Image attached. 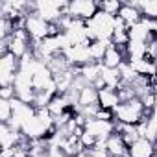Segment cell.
I'll list each match as a JSON object with an SVG mask.
<instances>
[{"label":"cell","mask_w":157,"mask_h":157,"mask_svg":"<svg viewBox=\"0 0 157 157\" xmlns=\"http://www.w3.org/2000/svg\"><path fill=\"white\" fill-rule=\"evenodd\" d=\"M65 59L68 61L70 67L74 68H82L89 63H93V56H91V48L89 44H76V46H70L63 52Z\"/></svg>","instance_id":"ba28073f"},{"label":"cell","mask_w":157,"mask_h":157,"mask_svg":"<svg viewBox=\"0 0 157 157\" xmlns=\"http://www.w3.org/2000/svg\"><path fill=\"white\" fill-rule=\"evenodd\" d=\"M13 98H17L13 85H10V87H0V100H13Z\"/></svg>","instance_id":"4316f807"},{"label":"cell","mask_w":157,"mask_h":157,"mask_svg":"<svg viewBox=\"0 0 157 157\" xmlns=\"http://www.w3.org/2000/svg\"><path fill=\"white\" fill-rule=\"evenodd\" d=\"M91 105H98V89L93 85H85L80 91L76 109H83V107H91Z\"/></svg>","instance_id":"9a60e30c"},{"label":"cell","mask_w":157,"mask_h":157,"mask_svg":"<svg viewBox=\"0 0 157 157\" xmlns=\"http://www.w3.org/2000/svg\"><path fill=\"white\" fill-rule=\"evenodd\" d=\"M118 104H120V96H118V91H117V89L104 87V89L98 91V105H100L102 109L113 111Z\"/></svg>","instance_id":"5bb4252c"},{"label":"cell","mask_w":157,"mask_h":157,"mask_svg":"<svg viewBox=\"0 0 157 157\" xmlns=\"http://www.w3.org/2000/svg\"><path fill=\"white\" fill-rule=\"evenodd\" d=\"M107 151L111 157H128V144L122 140V137L118 133H113L107 140H105Z\"/></svg>","instance_id":"2e32d148"},{"label":"cell","mask_w":157,"mask_h":157,"mask_svg":"<svg viewBox=\"0 0 157 157\" xmlns=\"http://www.w3.org/2000/svg\"><path fill=\"white\" fill-rule=\"evenodd\" d=\"M148 56V44L146 43H135L129 41L126 46V59H144Z\"/></svg>","instance_id":"d6986e66"},{"label":"cell","mask_w":157,"mask_h":157,"mask_svg":"<svg viewBox=\"0 0 157 157\" xmlns=\"http://www.w3.org/2000/svg\"><path fill=\"white\" fill-rule=\"evenodd\" d=\"M115 19L113 15H107L104 11H98L93 19H89L87 24V33L91 43L93 41H111L115 33Z\"/></svg>","instance_id":"3957f363"},{"label":"cell","mask_w":157,"mask_h":157,"mask_svg":"<svg viewBox=\"0 0 157 157\" xmlns=\"http://www.w3.org/2000/svg\"><path fill=\"white\" fill-rule=\"evenodd\" d=\"M32 13H35L48 24H57L65 15H68V2H63V0H39V2H32Z\"/></svg>","instance_id":"7a4b0ae2"},{"label":"cell","mask_w":157,"mask_h":157,"mask_svg":"<svg viewBox=\"0 0 157 157\" xmlns=\"http://www.w3.org/2000/svg\"><path fill=\"white\" fill-rule=\"evenodd\" d=\"M100 74H102V63H96V61H93V63H89V65L80 68V76L85 80L87 85H93L100 78Z\"/></svg>","instance_id":"ac0fdd59"},{"label":"cell","mask_w":157,"mask_h":157,"mask_svg":"<svg viewBox=\"0 0 157 157\" xmlns=\"http://www.w3.org/2000/svg\"><path fill=\"white\" fill-rule=\"evenodd\" d=\"M140 13H142V19H148V21H157V0H148V2H133Z\"/></svg>","instance_id":"7402d4cb"},{"label":"cell","mask_w":157,"mask_h":157,"mask_svg":"<svg viewBox=\"0 0 157 157\" xmlns=\"http://www.w3.org/2000/svg\"><path fill=\"white\" fill-rule=\"evenodd\" d=\"M118 72H120V80H122L124 85H133V83L137 82V78H139V74L133 70V67L129 65L128 59L118 67Z\"/></svg>","instance_id":"603a6c76"},{"label":"cell","mask_w":157,"mask_h":157,"mask_svg":"<svg viewBox=\"0 0 157 157\" xmlns=\"http://www.w3.org/2000/svg\"><path fill=\"white\" fill-rule=\"evenodd\" d=\"M128 157H155V144L148 139H139L128 148Z\"/></svg>","instance_id":"8fae6325"},{"label":"cell","mask_w":157,"mask_h":157,"mask_svg":"<svg viewBox=\"0 0 157 157\" xmlns=\"http://www.w3.org/2000/svg\"><path fill=\"white\" fill-rule=\"evenodd\" d=\"M124 61H126V48H118V46L111 44L102 59V65L107 68H118Z\"/></svg>","instance_id":"4fadbf2b"},{"label":"cell","mask_w":157,"mask_h":157,"mask_svg":"<svg viewBox=\"0 0 157 157\" xmlns=\"http://www.w3.org/2000/svg\"><path fill=\"white\" fill-rule=\"evenodd\" d=\"M117 17H120V19L124 21V24L128 26V30H129L133 24H137V22L142 21V13H140V10H139L133 2H124V4H122V10L118 11Z\"/></svg>","instance_id":"7c38bea8"},{"label":"cell","mask_w":157,"mask_h":157,"mask_svg":"<svg viewBox=\"0 0 157 157\" xmlns=\"http://www.w3.org/2000/svg\"><path fill=\"white\" fill-rule=\"evenodd\" d=\"M94 118H100V120H115V115H113V111H107V109H102L100 107V111L96 113Z\"/></svg>","instance_id":"83f0119b"},{"label":"cell","mask_w":157,"mask_h":157,"mask_svg":"<svg viewBox=\"0 0 157 157\" xmlns=\"http://www.w3.org/2000/svg\"><path fill=\"white\" fill-rule=\"evenodd\" d=\"M91 157H111L109 151H107V146H105V140H98L96 146H93L91 150H87Z\"/></svg>","instance_id":"484cf974"},{"label":"cell","mask_w":157,"mask_h":157,"mask_svg":"<svg viewBox=\"0 0 157 157\" xmlns=\"http://www.w3.org/2000/svg\"><path fill=\"white\" fill-rule=\"evenodd\" d=\"M21 68V59L11 52H4L0 56V87H10L15 83V78Z\"/></svg>","instance_id":"277c9868"},{"label":"cell","mask_w":157,"mask_h":157,"mask_svg":"<svg viewBox=\"0 0 157 157\" xmlns=\"http://www.w3.org/2000/svg\"><path fill=\"white\" fill-rule=\"evenodd\" d=\"M100 78H102L104 85H105V87H109V89H118V87L122 85V80H120V72H118V68H107V67H104V65H102V74H100Z\"/></svg>","instance_id":"e0dca14e"},{"label":"cell","mask_w":157,"mask_h":157,"mask_svg":"<svg viewBox=\"0 0 157 157\" xmlns=\"http://www.w3.org/2000/svg\"><path fill=\"white\" fill-rule=\"evenodd\" d=\"M24 30L28 32V35H30V39L33 43L44 41L46 37H50V24L46 21H43L41 17H37L35 13H28L26 15Z\"/></svg>","instance_id":"5b68a950"},{"label":"cell","mask_w":157,"mask_h":157,"mask_svg":"<svg viewBox=\"0 0 157 157\" xmlns=\"http://www.w3.org/2000/svg\"><path fill=\"white\" fill-rule=\"evenodd\" d=\"M117 133L122 137V140L128 144V148H129L135 140L140 139L139 133H137V126H129V124H120V122H117Z\"/></svg>","instance_id":"ffe728a7"},{"label":"cell","mask_w":157,"mask_h":157,"mask_svg":"<svg viewBox=\"0 0 157 157\" xmlns=\"http://www.w3.org/2000/svg\"><path fill=\"white\" fill-rule=\"evenodd\" d=\"M115 120L120 124H129V126H137L142 120H146L150 115L144 109L140 98H131L128 102H120L115 109H113Z\"/></svg>","instance_id":"6da1fadb"},{"label":"cell","mask_w":157,"mask_h":157,"mask_svg":"<svg viewBox=\"0 0 157 157\" xmlns=\"http://www.w3.org/2000/svg\"><path fill=\"white\" fill-rule=\"evenodd\" d=\"M153 144H155V157H157V140H155Z\"/></svg>","instance_id":"4dcf8cb0"},{"label":"cell","mask_w":157,"mask_h":157,"mask_svg":"<svg viewBox=\"0 0 157 157\" xmlns=\"http://www.w3.org/2000/svg\"><path fill=\"white\" fill-rule=\"evenodd\" d=\"M146 139L155 142L157 140V117L155 115H150L146 120Z\"/></svg>","instance_id":"d4e9b609"},{"label":"cell","mask_w":157,"mask_h":157,"mask_svg":"<svg viewBox=\"0 0 157 157\" xmlns=\"http://www.w3.org/2000/svg\"><path fill=\"white\" fill-rule=\"evenodd\" d=\"M24 140H26V137L22 135V131H17V129L10 128L8 124H0V144H2V150L17 148Z\"/></svg>","instance_id":"30bf717a"},{"label":"cell","mask_w":157,"mask_h":157,"mask_svg":"<svg viewBox=\"0 0 157 157\" xmlns=\"http://www.w3.org/2000/svg\"><path fill=\"white\" fill-rule=\"evenodd\" d=\"M122 4L124 2H120V0H104V2H98L100 11H104L107 15H113V17L118 15V11L122 10Z\"/></svg>","instance_id":"cb8c5ba5"},{"label":"cell","mask_w":157,"mask_h":157,"mask_svg":"<svg viewBox=\"0 0 157 157\" xmlns=\"http://www.w3.org/2000/svg\"><path fill=\"white\" fill-rule=\"evenodd\" d=\"M100 11V6L94 0H72L68 2V15L80 21H89Z\"/></svg>","instance_id":"8992f818"},{"label":"cell","mask_w":157,"mask_h":157,"mask_svg":"<svg viewBox=\"0 0 157 157\" xmlns=\"http://www.w3.org/2000/svg\"><path fill=\"white\" fill-rule=\"evenodd\" d=\"M151 115L157 117V94H155V104H153V109H151Z\"/></svg>","instance_id":"f1b7e54d"},{"label":"cell","mask_w":157,"mask_h":157,"mask_svg":"<svg viewBox=\"0 0 157 157\" xmlns=\"http://www.w3.org/2000/svg\"><path fill=\"white\" fill-rule=\"evenodd\" d=\"M85 131H89L98 140H107L113 133H117V120H100V118H87Z\"/></svg>","instance_id":"52a82bcc"},{"label":"cell","mask_w":157,"mask_h":157,"mask_svg":"<svg viewBox=\"0 0 157 157\" xmlns=\"http://www.w3.org/2000/svg\"><path fill=\"white\" fill-rule=\"evenodd\" d=\"M151 30H153V35L157 37V21H153V22H151Z\"/></svg>","instance_id":"f546056e"},{"label":"cell","mask_w":157,"mask_h":157,"mask_svg":"<svg viewBox=\"0 0 157 157\" xmlns=\"http://www.w3.org/2000/svg\"><path fill=\"white\" fill-rule=\"evenodd\" d=\"M111 44H113L111 41H93V43L89 44V48H91V56H93V61L102 63V59H104V56H105V52L109 50Z\"/></svg>","instance_id":"44dd1931"},{"label":"cell","mask_w":157,"mask_h":157,"mask_svg":"<svg viewBox=\"0 0 157 157\" xmlns=\"http://www.w3.org/2000/svg\"><path fill=\"white\" fill-rule=\"evenodd\" d=\"M128 33H129V41H135V43H146L148 44L150 41L157 39L153 35V30H151V21H148V19H142L140 22L133 24L128 30Z\"/></svg>","instance_id":"9c48e42d"}]
</instances>
